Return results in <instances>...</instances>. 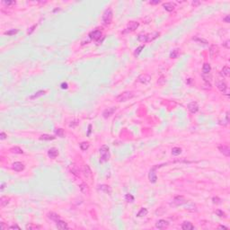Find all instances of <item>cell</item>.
Returning <instances> with one entry per match:
<instances>
[{
  "mask_svg": "<svg viewBox=\"0 0 230 230\" xmlns=\"http://www.w3.org/2000/svg\"><path fill=\"white\" fill-rule=\"evenodd\" d=\"M216 85H217V88L219 89V91L222 92V93H226V91L227 90V84L224 82L223 80H217L216 82Z\"/></svg>",
  "mask_w": 230,
  "mask_h": 230,
  "instance_id": "9",
  "label": "cell"
},
{
  "mask_svg": "<svg viewBox=\"0 0 230 230\" xmlns=\"http://www.w3.org/2000/svg\"><path fill=\"white\" fill-rule=\"evenodd\" d=\"M10 229H20V227L17 226V225H13V226H11V227H9Z\"/></svg>",
  "mask_w": 230,
  "mask_h": 230,
  "instance_id": "46",
  "label": "cell"
},
{
  "mask_svg": "<svg viewBox=\"0 0 230 230\" xmlns=\"http://www.w3.org/2000/svg\"><path fill=\"white\" fill-rule=\"evenodd\" d=\"M138 40H139V41H141V42H147V41H150L149 35H147V34H140V35H139Z\"/></svg>",
  "mask_w": 230,
  "mask_h": 230,
  "instance_id": "25",
  "label": "cell"
},
{
  "mask_svg": "<svg viewBox=\"0 0 230 230\" xmlns=\"http://www.w3.org/2000/svg\"><path fill=\"white\" fill-rule=\"evenodd\" d=\"M218 150L220 151V153L226 156H230V148L227 147V146L225 145H221L218 147Z\"/></svg>",
  "mask_w": 230,
  "mask_h": 230,
  "instance_id": "13",
  "label": "cell"
},
{
  "mask_svg": "<svg viewBox=\"0 0 230 230\" xmlns=\"http://www.w3.org/2000/svg\"><path fill=\"white\" fill-rule=\"evenodd\" d=\"M99 152H100V158H101L100 162L101 163L107 162L110 159V152H109V147L108 146H102L100 149H99Z\"/></svg>",
  "mask_w": 230,
  "mask_h": 230,
  "instance_id": "1",
  "label": "cell"
},
{
  "mask_svg": "<svg viewBox=\"0 0 230 230\" xmlns=\"http://www.w3.org/2000/svg\"><path fill=\"white\" fill-rule=\"evenodd\" d=\"M12 168L13 170H15V172H22L24 169V164L21 163V162H15L12 164Z\"/></svg>",
  "mask_w": 230,
  "mask_h": 230,
  "instance_id": "12",
  "label": "cell"
},
{
  "mask_svg": "<svg viewBox=\"0 0 230 230\" xmlns=\"http://www.w3.org/2000/svg\"><path fill=\"white\" fill-rule=\"evenodd\" d=\"M228 44H229V41H227L226 42H225V43H224V45H225V46H226L227 49H229V45H228Z\"/></svg>",
  "mask_w": 230,
  "mask_h": 230,
  "instance_id": "49",
  "label": "cell"
},
{
  "mask_svg": "<svg viewBox=\"0 0 230 230\" xmlns=\"http://www.w3.org/2000/svg\"><path fill=\"white\" fill-rule=\"evenodd\" d=\"M37 228H40V227L35 226V225H32V224H30V225H27V226H26V229H37Z\"/></svg>",
  "mask_w": 230,
  "mask_h": 230,
  "instance_id": "39",
  "label": "cell"
},
{
  "mask_svg": "<svg viewBox=\"0 0 230 230\" xmlns=\"http://www.w3.org/2000/svg\"><path fill=\"white\" fill-rule=\"evenodd\" d=\"M56 227H57L59 229H67V228H68L67 224L66 222H64V221L60 220V219L56 222Z\"/></svg>",
  "mask_w": 230,
  "mask_h": 230,
  "instance_id": "17",
  "label": "cell"
},
{
  "mask_svg": "<svg viewBox=\"0 0 230 230\" xmlns=\"http://www.w3.org/2000/svg\"><path fill=\"white\" fill-rule=\"evenodd\" d=\"M48 217H49L50 219H51V220L55 221V222H57L58 220L60 219L59 215H58L57 213H54V212H50V213L48 214Z\"/></svg>",
  "mask_w": 230,
  "mask_h": 230,
  "instance_id": "23",
  "label": "cell"
},
{
  "mask_svg": "<svg viewBox=\"0 0 230 230\" xmlns=\"http://www.w3.org/2000/svg\"><path fill=\"white\" fill-rule=\"evenodd\" d=\"M182 228H183V230H192V229H194V226H193L191 222H189V221H185V222H183V225H182Z\"/></svg>",
  "mask_w": 230,
  "mask_h": 230,
  "instance_id": "21",
  "label": "cell"
},
{
  "mask_svg": "<svg viewBox=\"0 0 230 230\" xmlns=\"http://www.w3.org/2000/svg\"><path fill=\"white\" fill-rule=\"evenodd\" d=\"M2 3H3L4 5H6V6H11V5L15 4V2H14V1H3Z\"/></svg>",
  "mask_w": 230,
  "mask_h": 230,
  "instance_id": "44",
  "label": "cell"
},
{
  "mask_svg": "<svg viewBox=\"0 0 230 230\" xmlns=\"http://www.w3.org/2000/svg\"><path fill=\"white\" fill-rule=\"evenodd\" d=\"M17 32H18V30H16V29H12V30H9V31H7V32H5V34L8 35V36H12V35H15V33H17Z\"/></svg>",
  "mask_w": 230,
  "mask_h": 230,
  "instance_id": "33",
  "label": "cell"
},
{
  "mask_svg": "<svg viewBox=\"0 0 230 230\" xmlns=\"http://www.w3.org/2000/svg\"><path fill=\"white\" fill-rule=\"evenodd\" d=\"M178 54H179V50H178V49H175V50H173V51L171 52L170 58H172V59H175V58H177Z\"/></svg>",
  "mask_w": 230,
  "mask_h": 230,
  "instance_id": "34",
  "label": "cell"
},
{
  "mask_svg": "<svg viewBox=\"0 0 230 230\" xmlns=\"http://www.w3.org/2000/svg\"><path fill=\"white\" fill-rule=\"evenodd\" d=\"M212 200H213V203H215V204H220L221 203V200L220 199H218L217 197H216V198H213L212 199Z\"/></svg>",
  "mask_w": 230,
  "mask_h": 230,
  "instance_id": "43",
  "label": "cell"
},
{
  "mask_svg": "<svg viewBox=\"0 0 230 230\" xmlns=\"http://www.w3.org/2000/svg\"><path fill=\"white\" fill-rule=\"evenodd\" d=\"M187 202H188L187 200H186L183 196H177V197H175V198L172 200L170 205L173 206V207H178V206H183V205L186 204Z\"/></svg>",
  "mask_w": 230,
  "mask_h": 230,
  "instance_id": "2",
  "label": "cell"
},
{
  "mask_svg": "<svg viewBox=\"0 0 230 230\" xmlns=\"http://www.w3.org/2000/svg\"><path fill=\"white\" fill-rule=\"evenodd\" d=\"M36 27H37V24H34V25H32V27H31V28L29 29V31L27 32V34H29V35L32 34V32H33V31L35 30V28H36Z\"/></svg>",
  "mask_w": 230,
  "mask_h": 230,
  "instance_id": "41",
  "label": "cell"
},
{
  "mask_svg": "<svg viewBox=\"0 0 230 230\" xmlns=\"http://www.w3.org/2000/svg\"><path fill=\"white\" fill-rule=\"evenodd\" d=\"M44 94H45V91H39V92H37V93H35L33 95L30 96V99H35V98H38V97H40V96H42Z\"/></svg>",
  "mask_w": 230,
  "mask_h": 230,
  "instance_id": "29",
  "label": "cell"
},
{
  "mask_svg": "<svg viewBox=\"0 0 230 230\" xmlns=\"http://www.w3.org/2000/svg\"><path fill=\"white\" fill-rule=\"evenodd\" d=\"M112 16H113V14H112V11L110 8L105 10L104 15H103V22H104V23L110 24L111 22V20H112Z\"/></svg>",
  "mask_w": 230,
  "mask_h": 230,
  "instance_id": "3",
  "label": "cell"
},
{
  "mask_svg": "<svg viewBox=\"0 0 230 230\" xmlns=\"http://www.w3.org/2000/svg\"><path fill=\"white\" fill-rule=\"evenodd\" d=\"M181 153H182V148H173V149H172V154H173V156H178V155H180Z\"/></svg>",
  "mask_w": 230,
  "mask_h": 230,
  "instance_id": "31",
  "label": "cell"
},
{
  "mask_svg": "<svg viewBox=\"0 0 230 230\" xmlns=\"http://www.w3.org/2000/svg\"><path fill=\"white\" fill-rule=\"evenodd\" d=\"M193 40L196 41H199V42H203V44H208V41H206V40H203V39L195 38V39H193Z\"/></svg>",
  "mask_w": 230,
  "mask_h": 230,
  "instance_id": "42",
  "label": "cell"
},
{
  "mask_svg": "<svg viewBox=\"0 0 230 230\" xmlns=\"http://www.w3.org/2000/svg\"><path fill=\"white\" fill-rule=\"evenodd\" d=\"M188 110L192 112V113H196L199 111V105L196 102H192L188 104Z\"/></svg>",
  "mask_w": 230,
  "mask_h": 230,
  "instance_id": "11",
  "label": "cell"
},
{
  "mask_svg": "<svg viewBox=\"0 0 230 230\" xmlns=\"http://www.w3.org/2000/svg\"><path fill=\"white\" fill-rule=\"evenodd\" d=\"M89 37L91 40H94V41H98L99 39L102 37V32L99 31V30H95V31H92L90 33H89Z\"/></svg>",
  "mask_w": 230,
  "mask_h": 230,
  "instance_id": "8",
  "label": "cell"
},
{
  "mask_svg": "<svg viewBox=\"0 0 230 230\" xmlns=\"http://www.w3.org/2000/svg\"><path fill=\"white\" fill-rule=\"evenodd\" d=\"M40 139L41 140H53V139H55V137L51 135H48V134H43L40 137Z\"/></svg>",
  "mask_w": 230,
  "mask_h": 230,
  "instance_id": "26",
  "label": "cell"
},
{
  "mask_svg": "<svg viewBox=\"0 0 230 230\" xmlns=\"http://www.w3.org/2000/svg\"><path fill=\"white\" fill-rule=\"evenodd\" d=\"M134 97V94L132 92H124L123 94L120 95L117 97V101L118 102H127L129 101V99Z\"/></svg>",
  "mask_w": 230,
  "mask_h": 230,
  "instance_id": "4",
  "label": "cell"
},
{
  "mask_svg": "<svg viewBox=\"0 0 230 230\" xmlns=\"http://www.w3.org/2000/svg\"><path fill=\"white\" fill-rule=\"evenodd\" d=\"M139 26V23L138 22H134V21H132V22H129V24L127 25V28L126 30L123 32V33H125V32H134L136 29L138 28Z\"/></svg>",
  "mask_w": 230,
  "mask_h": 230,
  "instance_id": "5",
  "label": "cell"
},
{
  "mask_svg": "<svg viewBox=\"0 0 230 230\" xmlns=\"http://www.w3.org/2000/svg\"><path fill=\"white\" fill-rule=\"evenodd\" d=\"M211 71V67L209 64L205 63L202 67V75H209Z\"/></svg>",
  "mask_w": 230,
  "mask_h": 230,
  "instance_id": "19",
  "label": "cell"
},
{
  "mask_svg": "<svg viewBox=\"0 0 230 230\" xmlns=\"http://www.w3.org/2000/svg\"><path fill=\"white\" fill-rule=\"evenodd\" d=\"M159 3H160L159 0H156V1H150V4H152V5H156V4H159Z\"/></svg>",
  "mask_w": 230,
  "mask_h": 230,
  "instance_id": "48",
  "label": "cell"
},
{
  "mask_svg": "<svg viewBox=\"0 0 230 230\" xmlns=\"http://www.w3.org/2000/svg\"><path fill=\"white\" fill-rule=\"evenodd\" d=\"M148 209L145 208H142L139 211V213L137 214V217H144V216H146V215L148 214Z\"/></svg>",
  "mask_w": 230,
  "mask_h": 230,
  "instance_id": "28",
  "label": "cell"
},
{
  "mask_svg": "<svg viewBox=\"0 0 230 230\" xmlns=\"http://www.w3.org/2000/svg\"><path fill=\"white\" fill-rule=\"evenodd\" d=\"M10 152L14 153V154H23L22 149H21L19 147H14V148H12L10 149Z\"/></svg>",
  "mask_w": 230,
  "mask_h": 230,
  "instance_id": "27",
  "label": "cell"
},
{
  "mask_svg": "<svg viewBox=\"0 0 230 230\" xmlns=\"http://www.w3.org/2000/svg\"><path fill=\"white\" fill-rule=\"evenodd\" d=\"M156 167H153L151 170L149 171V173H148L149 182L152 183H156V181H157V176H156Z\"/></svg>",
  "mask_w": 230,
  "mask_h": 230,
  "instance_id": "7",
  "label": "cell"
},
{
  "mask_svg": "<svg viewBox=\"0 0 230 230\" xmlns=\"http://www.w3.org/2000/svg\"><path fill=\"white\" fill-rule=\"evenodd\" d=\"M98 189L100 190L101 192H105V193H109L110 194L111 192V189L110 186L106 185V184H103V185H100L99 186V188Z\"/></svg>",
  "mask_w": 230,
  "mask_h": 230,
  "instance_id": "22",
  "label": "cell"
},
{
  "mask_svg": "<svg viewBox=\"0 0 230 230\" xmlns=\"http://www.w3.org/2000/svg\"><path fill=\"white\" fill-rule=\"evenodd\" d=\"M79 189H80L81 192L84 193V194H89V192H90L89 187L86 183H81V184L79 185Z\"/></svg>",
  "mask_w": 230,
  "mask_h": 230,
  "instance_id": "18",
  "label": "cell"
},
{
  "mask_svg": "<svg viewBox=\"0 0 230 230\" xmlns=\"http://www.w3.org/2000/svg\"><path fill=\"white\" fill-rule=\"evenodd\" d=\"M224 21L226 22H229V15H227V17H225L224 18Z\"/></svg>",
  "mask_w": 230,
  "mask_h": 230,
  "instance_id": "50",
  "label": "cell"
},
{
  "mask_svg": "<svg viewBox=\"0 0 230 230\" xmlns=\"http://www.w3.org/2000/svg\"><path fill=\"white\" fill-rule=\"evenodd\" d=\"M9 201H10V199L8 198V197L3 196V197H1V199H0V206H1L2 208H4V207H6V206L9 203Z\"/></svg>",
  "mask_w": 230,
  "mask_h": 230,
  "instance_id": "24",
  "label": "cell"
},
{
  "mask_svg": "<svg viewBox=\"0 0 230 230\" xmlns=\"http://www.w3.org/2000/svg\"><path fill=\"white\" fill-rule=\"evenodd\" d=\"M7 135L5 132H1V133H0V139H1V140L6 139H7Z\"/></svg>",
  "mask_w": 230,
  "mask_h": 230,
  "instance_id": "45",
  "label": "cell"
},
{
  "mask_svg": "<svg viewBox=\"0 0 230 230\" xmlns=\"http://www.w3.org/2000/svg\"><path fill=\"white\" fill-rule=\"evenodd\" d=\"M163 7H164V8L166 10V11H168V12H172V11L174 9V7H175V4L172 3V2L164 3V5H163Z\"/></svg>",
  "mask_w": 230,
  "mask_h": 230,
  "instance_id": "20",
  "label": "cell"
},
{
  "mask_svg": "<svg viewBox=\"0 0 230 230\" xmlns=\"http://www.w3.org/2000/svg\"><path fill=\"white\" fill-rule=\"evenodd\" d=\"M168 225H169V223H168L166 220L160 219V220H158L157 222H156V227H157L158 229H164V228H166V227H168Z\"/></svg>",
  "mask_w": 230,
  "mask_h": 230,
  "instance_id": "14",
  "label": "cell"
},
{
  "mask_svg": "<svg viewBox=\"0 0 230 230\" xmlns=\"http://www.w3.org/2000/svg\"><path fill=\"white\" fill-rule=\"evenodd\" d=\"M115 111H116V107L108 108V109H106V110L104 111V112H103V117H104V119H107V118H109L110 116H111V115H112V114L115 112Z\"/></svg>",
  "mask_w": 230,
  "mask_h": 230,
  "instance_id": "10",
  "label": "cell"
},
{
  "mask_svg": "<svg viewBox=\"0 0 230 230\" xmlns=\"http://www.w3.org/2000/svg\"><path fill=\"white\" fill-rule=\"evenodd\" d=\"M143 49H144V46H143V45H142V46H139V47L138 48V49H137V50H136L135 53H134V55H135L136 57H138V56H139V53H140V52H141V51H142V50H143Z\"/></svg>",
  "mask_w": 230,
  "mask_h": 230,
  "instance_id": "38",
  "label": "cell"
},
{
  "mask_svg": "<svg viewBox=\"0 0 230 230\" xmlns=\"http://www.w3.org/2000/svg\"><path fill=\"white\" fill-rule=\"evenodd\" d=\"M125 200H126L127 202H133L134 201V197H133L131 194H129V193H128V194H126V196H125Z\"/></svg>",
  "mask_w": 230,
  "mask_h": 230,
  "instance_id": "35",
  "label": "cell"
},
{
  "mask_svg": "<svg viewBox=\"0 0 230 230\" xmlns=\"http://www.w3.org/2000/svg\"><path fill=\"white\" fill-rule=\"evenodd\" d=\"M215 213H216V214H217L218 217H225V213H224L222 210H220V209H217V210L215 211Z\"/></svg>",
  "mask_w": 230,
  "mask_h": 230,
  "instance_id": "40",
  "label": "cell"
},
{
  "mask_svg": "<svg viewBox=\"0 0 230 230\" xmlns=\"http://www.w3.org/2000/svg\"><path fill=\"white\" fill-rule=\"evenodd\" d=\"M61 88L67 89V83H62V84H61Z\"/></svg>",
  "mask_w": 230,
  "mask_h": 230,
  "instance_id": "47",
  "label": "cell"
},
{
  "mask_svg": "<svg viewBox=\"0 0 230 230\" xmlns=\"http://www.w3.org/2000/svg\"><path fill=\"white\" fill-rule=\"evenodd\" d=\"M70 169H71V172H72L74 174H76V175H79L78 170H77V168H76V166L75 165V164L71 165V166H70Z\"/></svg>",
  "mask_w": 230,
  "mask_h": 230,
  "instance_id": "37",
  "label": "cell"
},
{
  "mask_svg": "<svg viewBox=\"0 0 230 230\" xmlns=\"http://www.w3.org/2000/svg\"><path fill=\"white\" fill-rule=\"evenodd\" d=\"M83 173H84V175H85V177L86 179H88L89 181H92V179H93V173H92V171L91 169H90L88 164L84 165Z\"/></svg>",
  "mask_w": 230,
  "mask_h": 230,
  "instance_id": "6",
  "label": "cell"
},
{
  "mask_svg": "<svg viewBox=\"0 0 230 230\" xmlns=\"http://www.w3.org/2000/svg\"><path fill=\"white\" fill-rule=\"evenodd\" d=\"M219 228H223V229H227V227H224V226H220V227H219Z\"/></svg>",
  "mask_w": 230,
  "mask_h": 230,
  "instance_id": "55",
  "label": "cell"
},
{
  "mask_svg": "<svg viewBox=\"0 0 230 230\" xmlns=\"http://www.w3.org/2000/svg\"><path fill=\"white\" fill-rule=\"evenodd\" d=\"M91 128H92V126H91V125H89V130H88L87 135H90V132H91Z\"/></svg>",
  "mask_w": 230,
  "mask_h": 230,
  "instance_id": "52",
  "label": "cell"
},
{
  "mask_svg": "<svg viewBox=\"0 0 230 230\" xmlns=\"http://www.w3.org/2000/svg\"><path fill=\"white\" fill-rule=\"evenodd\" d=\"M150 80H151L150 76H148L147 74H143V75L139 76V81L142 84H148L150 82Z\"/></svg>",
  "mask_w": 230,
  "mask_h": 230,
  "instance_id": "15",
  "label": "cell"
},
{
  "mask_svg": "<svg viewBox=\"0 0 230 230\" xmlns=\"http://www.w3.org/2000/svg\"><path fill=\"white\" fill-rule=\"evenodd\" d=\"M5 185H6V183H3L2 184H1V191H3L4 189H5Z\"/></svg>",
  "mask_w": 230,
  "mask_h": 230,
  "instance_id": "51",
  "label": "cell"
},
{
  "mask_svg": "<svg viewBox=\"0 0 230 230\" xmlns=\"http://www.w3.org/2000/svg\"><path fill=\"white\" fill-rule=\"evenodd\" d=\"M198 4H200V2H192V5H193V6H196V5H198Z\"/></svg>",
  "mask_w": 230,
  "mask_h": 230,
  "instance_id": "54",
  "label": "cell"
},
{
  "mask_svg": "<svg viewBox=\"0 0 230 230\" xmlns=\"http://www.w3.org/2000/svg\"><path fill=\"white\" fill-rule=\"evenodd\" d=\"M222 74H224L226 76H230V68L228 67H224L223 69H222Z\"/></svg>",
  "mask_w": 230,
  "mask_h": 230,
  "instance_id": "32",
  "label": "cell"
},
{
  "mask_svg": "<svg viewBox=\"0 0 230 230\" xmlns=\"http://www.w3.org/2000/svg\"><path fill=\"white\" fill-rule=\"evenodd\" d=\"M58 155H59V150L55 148H51V149H49V151H48V156L51 158H56L58 156Z\"/></svg>",
  "mask_w": 230,
  "mask_h": 230,
  "instance_id": "16",
  "label": "cell"
},
{
  "mask_svg": "<svg viewBox=\"0 0 230 230\" xmlns=\"http://www.w3.org/2000/svg\"><path fill=\"white\" fill-rule=\"evenodd\" d=\"M55 133H56L59 137H60V138H63L64 137V130L62 129H57L55 130Z\"/></svg>",
  "mask_w": 230,
  "mask_h": 230,
  "instance_id": "36",
  "label": "cell"
},
{
  "mask_svg": "<svg viewBox=\"0 0 230 230\" xmlns=\"http://www.w3.org/2000/svg\"><path fill=\"white\" fill-rule=\"evenodd\" d=\"M89 148V143L88 142H82L80 144V148L82 149L83 151H86Z\"/></svg>",
  "mask_w": 230,
  "mask_h": 230,
  "instance_id": "30",
  "label": "cell"
},
{
  "mask_svg": "<svg viewBox=\"0 0 230 230\" xmlns=\"http://www.w3.org/2000/svg\"><path fill=\"white\" fill-rule=\"evenodd\" d=\"M5 228H6V227H5L4 223H1V229H5Z\"/></svg>",
  "mask_w": 230,
  "mask_h": 230,
  "instance_id": "53",
  "label": "cell"
}]
</instances>
